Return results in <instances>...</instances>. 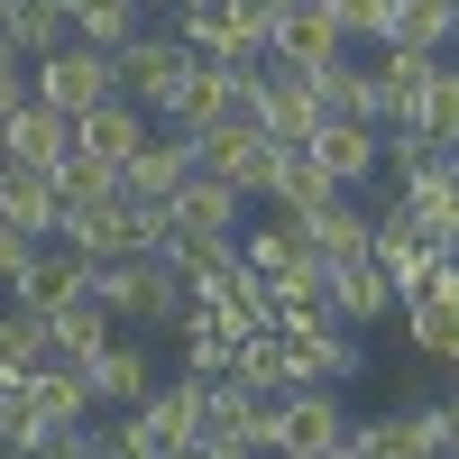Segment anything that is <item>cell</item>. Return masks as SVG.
Listing matches in <instances>:
<instances>
[{"mask_svg":"<svg viewBox=\"0 0 459 459\" xmlns=\"http://www.w3.org/2000/svg\"><path fill=\"white\" fill-rule=\"evenodd\" d=\"M65 147H74V120H65V110L56 101H19L10 110V166H37V175H56L65 166Z\"/></svg>","mask_w":459,"mask_h":459,"instance_id":"obj_16","label":"cell"},{"mask_svg":"<svg viewBox=\"0 0 459 459\" xmlns=\"http://www.w3.org/2000/svg\"><path fill=\"white\" fill-rule=\"evenodd\" d=\"M276 56H285V65H303V74H322V65L350 56V37H340V19L322 10V0H294V10L276 19Z\"/></svg>","mask_w":459,"mask_h":459,"instance_id":"obj_15","label":"cell"},{"mask_svg":"<svg viewBox=\"0 0 459 459\" xmlns=\"http://www.w3.org/2000/svg\"><path fill=\"white\" fill-rule=\"evenodd\" d=\"M120 56V92L147 110V120H175L184 92H194V56H184V37L175 28H138L129 47H110Z\"/></svg>","mask_w":459,"mask_h":459,"instance_id":"obj_2","label":"cell"},{"mask_svg":"<svg viewBox=\"0 0 459 459\" xmlns=\"http://www.w3.org/2000/svg\"><path fill=\"white\" fill-rule=\"evenodd\" d=\"M157 257L175 266V276H184V285H221V276H230V266H239V239H212V230H175V239H166Z\"/></svg>","mask_w":459,"mask_h":459,"instance_id":"obj_23","label":"cell"},{"mask_svg":"<svg viewBox=\"0 0 459 459\" xmlns=\"http://www.w3.org/2000/svg\"><path fill=\"white\" fill-rule=\"evenodd\" d=\"M47 340H56V359H74V368H83L101 340H110V313H101L92 294H74V303H56V313H47Z\"/></svg>","mask_w":459,"mask_h":459,"instance_id":"obj_27","label":"cell"},{"mask_svg":"<svg viewBox=\"0 0 459 459\" xmlns=\"http://www.w3.org/2000/svg\"><path fill=\"white\" fill-rule=\"evenodd\" d=\"M28 248H37V239H19V230H0V285H10L19 266H28Z\"/></svg>","mask_w":459,"mask_h":459,"instance_id":"obj_35","label":"cell"},{"mask_svg":"<svg viewBox=\"0 0 459 459\" xmlns=\"http://www.w3.org/2000/svg\"><path fill=\"white\" fill-rule=\"evenodd\" d=\"M257 101H266V138H285V147H303L322 129V83L303 65H285V56L257 65Z\"/></svg>","mask_w":459,"mask_h":459,"instance_id":"obj_4","label":"cell"},{"mask_svg":"<svg viewBox=\"0 0 459 459\" xmlns=\"http://www.w3.org/2000/svg\"><path fill=\"white\" fill-rule=\"evenodd\" d=\"M340 441H350V459H441V450H432V432H423V404L377 413V423H350Z\"/></svg>","mask_w":459,"mask_h":459,"instance_id":"obj_20","label":"cell"},{"mask_svg":"<svg viewBox=\"0 0 459 459\" xmlns=\"http://www.w3.org/2000/svg\"><path fill=\"white\" fill-rule=\"evenodd\" d=\"M395 194H404V212L432 230V239L459 257V157H423V166H404L395 175Z\"/></svg>","mask_w":459,"mask_h":459,"instance_id":"obj_9","label":"cell"},{"mask_svg":"<svg viewBox=\"0 0 459 459\" xmlns=\"http://www.w3.org/2000/svg\"><path fill=\"white\" fill-rule=\"evenodd\" d=\"M230 377L257 395H285V331H248L239 350H230Z\"/></svg>","mask_w":459,"mask_h":459,"instance_id":"obj_29","label":"cell"},{"mask_svg":"<svg viewBox=\"0 0 459 459\" xmlns=\"http://www.w3.org/2000/svg\"><path fill=\"white\" fill-rule=\"evenodd\" d=\"M28 92H37V101H56L65 120H83L92 101L120 92V56L92 47V37H65L56 56H37V65H28Z\"/></svg>","mask_w":459,"mask_h":459,"instance_id":"obj_3","label":"cell"},{"mask_svg":"<svg viewBox=\"0 0 459 459\" xmlns=\"http://www.w3.org/2000/svg\"><path fill=\"white\" fill-rule=\"evenodd\" d=\"M368 74H377V101H386V129H395L404 110L423 101V83L441 74V56H432V47H395V37H386V47H377V65H368Z\"/></svg>","mask_w":459,"mask_h":459,"instance_id":"obj_18","label":"cell"},{"mask_svg":"<svg viewBox=\"0 0 459 459\" xmlns=\"http://www.w3.org/2000/svg\"><path fill=\"white\" fill-rule=\"evenodd\" d=\"M194 166H203V138H194V129H175V120H157V129H147V147L120 166V184H129L138 203H166Z\"/></svg>","mask_w":459,"mask_h":459,"instance_id":"obj_5","label":"cell"},{"mask_svg":"<svg viewBox=\"0 0 459 459\" xmlns=\"http://www.w3.org/2000/svg\"><path fill=\"white\" fill-rule=\"evenodd\" d=\"M166 212H175V230H212V239H239V230H248V194L230 175H212V166L184 175L166 194Z\"/></svg>","mask_w":459,"mask_h":459,"instance_id":"obj_7","label":"cell"},{"mask_svg":"<svg viewBox=\"0 0 459 459\" xmlns=\"http://www.w3.org/2000/svg\"><path fill=\"white\" fill-rule=\"evenodd\" d=\"M303 459H350V441H331V450H303Z\"/></svg>","mask_w":459,"mask_h":459,"instance_id":"obj_36","label":"cell"},{"mask_svg":"<svg viewBox=\"0 0 459 459\" xmlns=\"http://www.w3.org/2000/svg\"><path fill=\"white\" fill-rule=\"evenodd\" d=\"M28 101V56L10 47V28H0V110H19Z\"/></svg>","mask_w":459,"mask_h":459,"instance_id":"obj_32","label":"cell"},{"mask_svg":"<svg viewBox=\"0 0 459 459\" xmlns=\"http://www.w3.org/2000/svg\"><path fill=\"white\" fill-rule=\"evenodd\" d=\"M0 28H10V47L37 65V56H56L65 47V37H74V19H65V0H10V19H0Z\"/></svg>","mask_w":459,"mask_h":459,"instance_id":"obj_24","label":"cell"},{"mask_svg":"<svg viewBox=\"0 0 459 459\" xmlns=\"http://www.w3.org/2000/svg\"><path fill=\"white\" fill-rule=\"evenodd\" d=\"M294 230H303V239H313V248L340 266V257H359V248H368V203H359V194H331L322 212H303Z\"/></svg>","mask_w":459,"mask_h":459,"instance_id":"obj_22","label":"cell"},{"mask_svg":"<svg viewBox=\"0 0 459 459\" xmlns=\"http://www.w3.org/2000/svg\"><path fill=\"white\" fill-rule=\"evenodd\" d=\"M322 10L340 19V37H368V47H386L395 28V0H322Z\"/></svg>","mask_w":459,"mask_h":459,"instance_id":"obj_31","label":"cell"},{"mask_svg":"<svg viewBox=\"0 0 459 459\" xmlns=\"http://www.w3.org/2000/svg\"><path fill=\"white\" fill-rule=\"evenodd\" d=\"M0 157H10V110H0Z\"/></svg>","mask_w":459,"mask_h":459,"instance_id":"obj_37","label":"cell"},{"mask_svg":"<svg viewBox=\"0 0 459 459\" xmlns=\"http://www.w3.org/2000/svg\"><path fill=\"white\" fill-rule=\"evenodd\" d=\"M110 184H120V166H101L92 147L74 138V147H65V166H56V203H65V212H74V203H101Z\"/></svg>","mask_w":459,"mask_h":459,"instance_id":"obj_30","label":"cell"},{"mask_svg":"<svg viewBox=\"0 0 459 459\" xmlns=\"http://www.w3.org/2000/svg\"><path fill=\"white\" fill-rule=\"evenodd\" d=\"M395 303H404V294H395L386 266H377V248H359V257H340V266H331V313L350 322V331H377Z\"/></svg>","mask_w":459,"mask_h":459,"instance_id":"obj_12","label":"cell"},{"mask_svg":"<svg viewBox=\"0 0 459 459\" xmlns=\"http://www.w3.org/2000/svg\"><path fill=\"white\" fill-rule=\"evenodd\" d=\"M83 377H92V404H101V413H138L147 395H157V368H147V350H138V340H120V331H110L101 350L83 359Z\"/></svg>","mask_w":459,"mask_h":459,"instance_id":"obj_11","label":"cell"},{"mask_svg":"<svg viewBox=\"0 0 459 459\" xmlns=\"http://www.w3.org/2000/svg\"><path fill=\"white\" fill-rule=\"evenodd\" d=\"M395 138H423L432 157H459V65H441L432 83H423V101L395 120Z\"/></svg>","mask_w":459,"mask_h":459,"instance_id":"obj_17","label":"cell"},{"mask_svg":"<svg viewBox=\"0 0 459 459\" xmlns=\"http://www.w3.org/2000/svg\"><path fill=\"white\" fill-rule=\"evenodd\" d=\"M0 230H19V239H56V230H65L56 175H37V166H10V157H0Z\"/></svg>","mask_w":459,"mask_h":459,"instance_id":"obj_13","label":"cell"},{"mask_svg":"<svg viewBox=\"0 0 459 459\" xmlns=\"http://www.w3.org/2000/svg\"><path fill=\"white\" fill-rule=\"evenodd\" d=\"M83 248H65V239H37L28 248V266H19V276H10V303H19V313H56V303H74V294H83Z\"/></svg>","mask_w":459,"mask_h":459,"instance_id":"obj_10","label":"cell"},{"mask_svg":"<svg viewBox=\"0 0 459 459\" xmlns=\"http://www.w3.org/2000/svg\"><path fill=\"white\" fill-rule=\"evenodd\" d=\"M450 294H459V276H450Z\"/></svg>","mask_w":459,"mask_h":459,"instance_id":"obj_40","label":"cell"},{"mask_svg":"<svg viewBox=\"0 0 459 459\" xmlns=\"http://www.w3.org/2000/svg\"><path fill=\"white\" fill-rule=\"evenodd\" d=\"M450 276H459V266H450ZM395 313H404V331H413V350H423V359L459 368V294H450V285H432V294H404Z\"/></svg>","mask_w":459,"mask_h":459,"instance_id":"obj_19","label":"cell"},{"mask_svg":"<svg viewBox=\"0 0 459 459\" xmlns=\"http://www.w3.org/2000/svg\"><path fill=\"white\" fill-rule=\"evenodd\" d=\"M0 19H10V0H0Z\"/></svg>","mask_w":459,"mask_h":459,"instance_id":"obj_38","label":"cell"},{"mask_svg":"<svg viewBox=\"0 0 459 459\" xmlns=\"http://www.w3.org/2000/svg\"><path fill=\"white\" fill-rule=\"evenodd\" d=\"M74 37H92V47H129V37L147 28V0H65Z\"/></svg>","mask_w":459,"mask_h":459,"instance_id":"obj_28","label":"cell"},{"mask_svg":"<svg viewBox=\"0 0 459 459\" xmlns=\"http://www.w3.org/2000/svg\"><path fill=\"white\" fill-rule=\"evenodd\" d=\"M147 129H157V120H147V110H138L129 92H110V101H92L83 120H74V138H83L101 166H129L138 147H147Z\"/></svg>","mask_w":459,"mask_h":459,"instance_id":"obj_14","label":"cell"},{"mask_svg":"<svg viewBox=\"0 0 459 459\" xmlns=\"http://www.w3.org/2000/svg\"><path fill=\"white\" fill-rule=\"evenodd\" d=\"M450 377H459V368H450Z\"/></svg>","mask_w":459,"mask_h":459,"instance_id":"obj_41","label":"cell"},{"mask_svg":"<svg viewBox=\"0 0 459 459\" xmlns=\"http://www.w3.org/2000/svg\"><path fill=\"white\" fill-rule=\"evenodd\" d=\"M331 194H340V184L313 166V147H285V166H276V194H266V203H276L285 221H303V212H322Z\"/></svg>","mask_w":459,"mask_h":459,"instance_id":"obj_26","label":"cell"},{"mask_svg":"<svg viewBox=\"0 0 459 459\" xmlns=\"http://www.w3.org/2000/svg\"><path fill=\"white\" fill-rule=\"evenodd\" d=\"M303 147H313V166L340 184V194H359V184L386 166V129H377V120H322Z\"/></svg>","mask_w":459,"mask_h":459,"instance_id":"obj_6","label":"cell"},{"mask_svg":"<svg viewBox=\"0 0 459 459\" xmlns=\"http://www.w3.org/2000/svg\"><path fill=\"white\" fill-rule=\"evenodd\" d=\"M340 432H350V404H340V386H285V413H276V459L331 450Z\"/></svg>","mask_w":459,"mask_h":459,"instance_id":"obj_8","label":"cell"},{"mask_svg":"<svg viewBox=\"0 0 459 459\" xmlns=\"http://www.w3.org/2000/svg\"><path fill=\"white\" fill-rule=\"evenodd\" d=\"M83 294L101 303L110 322H184V303H194V285L175 276L166 257H92L83 266Z\"/></svg>","mask_w":459,"mask_h":459,"instance_id":"obj_1","label":"cell"},{"mask_svg":"<svg viewBox=\"0 0 459 459\" xmlns=\"http://www.w3.org/2000/svg\"><path fill=\"white\" fill-rule=\"evenodd\" d=\"M294 10V0H230V19L239 28H257V37H276V19Z\"/></svg>","mask_w":459,"mask_h":459,"instance_id":"obj_33","label":"cell"},{"mask_svg":"<svg viewBox=\"0 0 459 459\" xmlns=\"http://www.w3.org/2000/svg\"><path fill=\"white\" fill-rule=\"evenodd\" d=\"M175 459H257V450H248V441H184Z\"/></svg>","mask_w":459,"mask_h":459,"instance_id":"obj_34","label":"cell"},{"mask_svg":"<svg viewBox=\"0 0 459 459\" xmlns=\"http://www.w3.org/2000/svg\"><path fill=\"white\" fill-rule=\"evenodd\" d=\"M395 47H432V56H450L459 47V0H395Z\"/></svg>","mask_w":459,"mask_h":459,"instance_id":"obj_25","label":"cell"},{"mask_svg":"<svg viewBox=\"0 0 459 459\" xmlns=\"http://www.w3.org/2000/svg\"><path fill=\"white\" fill-rule=\"evenodd\" d=\"M37 368H56V340H47V313H0V386H28Z\"/></svg>","mask_w":459,"mask_h":459,"instance_id":"obj_21","label":"cell"},{"mask_svg":"<svg viewBox=\"0 0 459 459\" xmlns=\"http://www.w3.org/2000/svg\"><path fill=\"white\" fill-rule=\"evenodd\" d=\"M166 10H184V0H166Z\"/></svg>","mask_w":459,"mask_h":459,"instance_id":"obj_39","label":"cell"}]
</instances>
